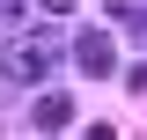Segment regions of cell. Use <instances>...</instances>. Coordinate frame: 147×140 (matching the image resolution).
<instances>
[{
	"mask_svg": "<svg viewBox=\"0 0 147 140\" xmlns=\"http://www.w3.org/2000/svg\"><path fill=\"white\" fill-rule=\"evenodd\" d=\"M74 67L88 74V81H103V74L118 67V44H110L103 30H81V37H74Z\"/></svg>",
	"mask_w": 147,
	"mask_h": 140,
	"instance_id": "obj_2",
	"label": "cell"
},
{
	"mask_svg": "<svg viewBox=\"0 0 147 140\" xmlns=\"http://www.w3.org/2000/svg\"><path fill=\"white\" fill-rule=\"evenodd\" d=\"M52 59H59V37H15L0 67L15 74V81H44V74H52Z\"/></svg>",
	"mask_w": 147,
	"mask_h": 140,
	"instance_id": "obj_1",
	"label": "cell"
},
{
	"mask_svg": "<svg viewBox=\"0 0 147 140\" xmlns=\"http://www.w3.org/2000/svg\"><path fill=\"white\" fill-rule=\"evenodd\" d=\"M37 7H44V15H74V0H37Z\"/></svg>",
	"mask_w": 147,
	"mask_h": 140,
	"instance_id": "obj_4",
	"label": "cell"
},
{
	"mask_svg": "<svg viewBox=\"0 0 147 140\" xmlns=\"http://www.w3.org/2000/svg\"><path fill=\"white\" fill-rule=\"evenodd\" d=\"M0 22H15V0H0Z\"/></svg>",
	"mask_w": 147,
	"mask_h": 140,
	"instance_id": "obj_5",
	"label": "cell"
},
{
	"mask_svg": "<svg viewBox=\"0 0 147 140\" xmlns=\"http://www.w3.org/2000/svg\"><path fill=\"white\" fill-rule=\"evenodd\" d=\"M30 118H37V133H59V125H74V96H59V88H44L30 103Z\"/></svg>",
	"mask_w": 147,
	"mask_h": 140,
	"instance_id": "obj_3",
	"label": "cell"
}]
</instances>
